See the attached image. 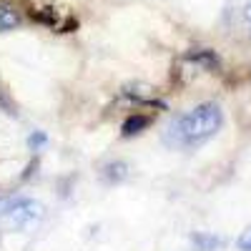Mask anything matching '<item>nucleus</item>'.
<instances>
[{
    "label": "nucleus",
    "instance_id": "nucleus-11",
    "mask_svg": "<svg viewBox=\"0 0 251 251\" xmlns=\"http://www.w3.org/2000/svg\"><path fill=\"white\" fill-rule=\"evenodd\" d=\"M48 138H46V133H33L30 138H28V146L30 149H40V146H43Z\"/></svg>",
    "mask_w": 251,
    "mask_h": 251
},
{
    "label": "nucleus",
    "instance_id": "nucleus-1",
    "mask_svg": "<svg viewBox=\"0 0 251 251\" xmlns=\"http://www.w3.org/2000/svg\"><path fill=\"white\" fill-rule=\"evenodd\" d=\"M221 123H224V111L219 103H201L188 113L178 116L169 126L166 141L171 146H181V149H194V146H201L211 136H216Z\"/></svg>",
    "mask_w": 251,
    "mask_h": 251
},
{
    "label": "nucleus",
    "instance_id": "nucleus-7",
    "mask_svg": "<svg viewBox=\"0 0 251 251\" xmlns=\"http://www.w3.org/2000/svg\"><path fill=\"white\" fill-rule=\"evenodd\" d=\"M18 23H20L18 10H15L13 5H8V3H0V33L13 30Z\"/></svg>",
    "mask_w": 251,
    "mask_h": 251
},
{
    "label": "nucleus",
    "instance_id": "nucleus-5",
    "mask_svg": "<svg viewBox=\"0 0 251 251\" xmlns=\"http://www.w3.org/2000/svg\"><path fill=\"white\" fill-rule=\"evenodd\" d=\"M149 123H151V118L149 116H143V113H133V116H128L123 121V126H121V133L128 138V136H136V133H141V131H146L149 128Z\"/></svg>",
    "mask_w": 251,
    "mask_h": 251
},
{
    "label": "nucleus",
    "instance_id": "nucleus-12",
    "mask_svg": "<svg viewBox=\"0 0 251 251\" xmlns=\"http://www.w3.org/2000/svg\"><path fill=\"white\" fill-rule=\"evenodd\" d=\"M0 108H3L5 113H10V116L15 113V111H13V103H10V98H8L3 91H0Z\"/></svg>",
    "mask_w": 251,
    "mask_h": 251
},
{
    "label": "nucleus",
    "instance_id": "nucleus-6",
    "mask_svg": "<svg viewBox=\"0 0 251 251\" xmlns=\"http://www.w3.org/2000/svg\"><path fill=\"white\" fill-rule=\"evenodd\" d=\"M103 178L108 183H121L123 178H128V163L123 161H111L103 166Z\"/></svg>",
    "mask_w": 251,
    "mask_h": 251
},
{
    "label": "nucleus",
    "instance_id": "nucleus-8",
    "mask_svg": "<svg viewBox=\"0 0 251 251\" xmlns=\"http://www.w3.org/2000/svg\"><path fill=\"white\" fill-rule=\"evenodd\" d=\"M194 244L201 249V251H214L216 246H221V241L216 236H208V234H196L194 236Z\"/></svg>",
    "mask_w": 251,
    "mask_h": 251
},
{
    "label": "nucleus",
    "instance_id": "nucleus-3",
    "mask_svg": "<svg viewBox=\"0 0 251 251\" xmlns=\"http://www.w3.org/2000/svg\"><path fill=\"white\" fill-rule=\"evenodd\" d=\"M121 100L133 103V106H161V108H166L163 103H158V91L151 83H143V80L126 83L121 88Z\"/></svg>",
    "mask_w": 251,
    "mask_h": 251
},
{
    "label": "nucleus",
    "instance_id": "nucleus-10",
    "mask_svg": "<svg viewBox=\"0 0 251 251\" xmlns=\"http://www.w3.org/2000/svg\"><path fill=\"white\" fill-rule=\"evenodd\" d=\"M236 246L241 249V251H251V226L246 228V231L239 236V241H236Z\"/></svg>",
    "mask_w": 251,
    "mask_h": 251
},
{
    "label": "nucleus",
    "instance_id": "nucleus-4",
    "mask_svg": "<svg viewBox=\"0 0 251 251\" xmlns=\"http://www.w3.org/2000/svg\"><path fill=\"white\" fill-rule=\"evenodd\" d=\"M186 60L191 63L194 68L206 71V73H214V71L221 68V58H219L216 50H211V48H194V50H188V53H186Z\"/></svg>",
    "mask_w": 251,
    "mask_h": 251
},
{
    "label": "nucleus",
    "instance_id": "nucleus-13",
    "mask_svg": "<svg viewBox=\"0 0 251 251\" xmlns=\"http://www.w3.org/2000/svg\"><path fill=\"white\" fill-rule=\"evenodd\" d=\"M244 18H246V20H251V0H249L246 8H244Z\"/></svg>",
    "mask_w": 251,
    "mask_h": 251
},
{
    "label": "nucleus",
    "instance_id": "nucleus-9",
    "mask_svg": "<svg viewBox=\"0 0 251 251\" xmlns=\"http://www.w3.org/2000/svg\"><path fill=\"white\" fill-rule=\"evenodd\" d=\"M33 18H38L40 23H48V25H55V23H58V13L50 10V8H43V10L33 13Z\"/></svg>",
    "mask_w": 251,
    "mask_h": 251
},
{
    "label": "nucleus",
    "instance_id": "nucleus-2",
    "mask_svg": "<svg viewBox=\"0 0 251 251\" xmlns=\"http://www.w3.org/2000/svg\"><path fill=\"white\" fill-rule=\"evenodd\" d=\"M40 216H43V206H40L38 201L33 199H15L10 201L5 208H3V226L10 228V231H15V228H25L28 224L38 221Z\"/></svg>",
    "mask_w": 251,
    "mask_h": 251
}]
</instances>
